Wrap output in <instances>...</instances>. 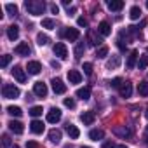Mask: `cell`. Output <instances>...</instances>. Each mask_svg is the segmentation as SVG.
I'll use <instances>...</instances> for the list:
<instances>
[{
	"instance_id": "6da1fadb",
	"label": "cell",
	"mask_w": 148,
	"mask_h": 148,
	"mask_svg": "<svg viewBox=\"0 0 148 148\" xmlns=\"http://www.w3.org/2000/svg\"><path fill=\"white\" fill-rule=\"evenodd\" d=\"M25 7L32 16H40L45 11V2H42V0H26Z\"/></svg>"
},
{
	"instance_id": "7a4b0ae2",
	"label": "cell",
	"mask_w": 148,
	"mask_h": 148,
	"mask_svg": "<svg viewBox=\"0 0 148 148\" xmlns=\"http://www.w3.org/2000/svg\"><path fill=\"white\" fill-rule=\"evenodd\" d=\"M19 89L14 86V84H4V87H2V96L5 98V99H16V98H19Z\"/></svg>"
},
{
	"instance_id": "3957f363",
	"label": "cell",
	"mask_w": 148,
	"mask_h": 148,
	"mask_svg": "<svg viewBox=\"0 0 148 148\" xmlns=\"http://www.w3.org/2000/svg\"><path fill=\"white\" fill-rule=\"evenodd\" d=\"M61 120V110L59 108H51L49 112H47V122L49 124H58Z\"/></svg>"
},
{
	"instance_id": "277c9868",
	"label": "cell",
	"mask_w": 148,
	"mask_h": 148,
	"mask_svg": "<svg viewBox=\"0 0 148 148\" xmlns=\"http://www.w3.org/2000/svg\"><path fill=\"white\" fill-rule=\"evenodd\" d=\"M54 54H56L59 59H66V58H68V49H66V45H64L63 42H58V44L54 45Z\"/></svg>"
},
{
	"instance_id": "5b68a950",
	"label": "cell",
	"mask_w": 148,
	"mask_h": 148,
	"mask_svg": "<svg viewBox=\"0 0 148 148\" xmlns=\"http://www.w3.org/2000/svg\"><path fill=\"white\" fill-rule=\"evenodd\" d=\"M63 35H64V38H66V40H70V42H75V40H79V37H80V32H79L77 28H66V30L63 32Z\"/></svg>"
},
{
	"instance_id": "8992f818",
	"label": "cell",
	"mask_w": 148,
	"mask_h": 148,
	"mask_svg": "<svg viewBox=\"0 0 148 148\" xmlns=\"http://www.w3.org/2000/svg\"><path fill=\"white\" fill-rule=\"evenodd\" d=\"M12 77H14L19 84H25V82H26V73H25V70H23L21 66H14V68H12Z\"/></svg>"
},
{
	"instance_id": "52a82bcc",
	"label": "cell",
	"mask_w": 148,
	"mask_h": 148,
	"mask_svg": "<svg viewBox=\"0 0 148 148\" xmlns=\"http://www.w3.org/2000/svg\"><path fill=\"white\" fill-rule=\"evenodd\" d=\"M51 84H52V91H54L56 94H64V92H66V86L63 84L61 79H52Z\"/></svg>"
},
{
	"instance_id": "ba28073f",
	"label": "cell",
	"mask_w": 148,
	"mask_h": 148,
	"mask_svg": "<svg viewBox=\"0 0 148 148\" xmlns=\"http://www.w3.org/2000/svg\"><path fill=\"white\" fill-rule=\"evenodd\" d=\"M33 92H35L38 98H45V96H47V86H45L44 82H35Z\"/></svg>"
},
{
	"instance_id": "9c48e42d",
	"label": "cell",
	"mask_w": 148,
	"mask_h": 148,
	"mask_svg": "<svg viewBox=\"0 0 148 148\" xmlns=\"http://www.w3.org/2000/svg\"><path fill=\"white\" fill-rule=\"evenodd\" d=\"M28 73L30 75H38V73L42 71V64L38 61H28V66H26Z\"/></svg>"
},
{
	"instance_id": "30bf717a",
	"label": "cell",
	"mask_w": 148,
	"mask_h": 148,
	"mask_svg": "<svg viewBox=\"0 0 148 148\" xmlns=\"http://www.w3.org/2000/svg\"><path fill=\"white\" fill-rule=\"evenodd\" d=\"M68 80L70 84H80L82 82V73L77 70H68Z\"/></svg>"
},
{
	"instance_id": "8fae6325",
	"label": "cell",
	"mask_w": 148,
	"mask_h": 148,
	"mask_svg": "<svg viewBox=\"0 0 148 148\" xmlns=\"http://www.w3.org/2000/svg\"><path fill=\"white\" fill-rule=\"evenodd\" d=\"M14 52L19 54V56H28V54L32 52V49H30V45H28L26 42H21V44H18V45L14 47Z\"/></svg>"
},
{
	"instance_id": "7c38bea8",
	"label": "cell",
	"mask_w": 148,
	"mask_h": 148,
	"mask_svg": "<svg viewBox=\"0 0 148 148\" xmlns=\"http://www.w3.org/2000/svg\"><path fill=\"white\" fill-rule=\"evenodd\" d=\"M98 32H99V35H103V37L112 35V26H110V23H108V21H101L99 26H98Z\"/></svg>"
},
{
	"instance_id": "4fadbf2b",
	"label": "cell",
	"mask_w": 148,
	"mask_h": 148,
	"mask_svg": "<svg viewBox=\"0 0 148 148\" xmlns=\"http://www.w3.org/2000/svg\"><path fill=\"white\" fill-rule=\"evenodd\" d=\"M44 122L42 120H32V124H30V129H32V132L33 134H42L44 132Z\"/></svg>"
},
{
	"instance_id": "5bb4252c",
	"label": "cell",
	"mask_w": 148,
	"mask_h": 148,
	"mask_svg": "<svg viewBox=\"0 0 148 148\" xmlns=\"http://www.w3.org/2000/svg\"><path fill=\"white\" fill-rule=\"evenodd\" d=\"M131 94H132V84L131 82H124L120 86V96L122 98H131Z\"/></svg>"
},
{
	"instance_id": "9a60e30c",
	"label": "cell",
	"mask_w": 148,
	"mask_h": 148,
	"mask_svg": "<svg viewBox=\"0 0 148 148\" xmlns=\"http://www.w3.org/2000/svg\"><path fill=\"white\" fill-rule=\"evenodd\" d=\"M9 129H11L14 134H23V131H25V127H23V124H21L19 120H11V122H9Z\"/></svg>"
},
{
	"instance_id": "2e32d148",
	"label": "cell",
	"mask_w": 148,
	"mask_h": 148,
	"mask_svg": "<svg viewBox=\"0 0 148 148\" xmlns=\"http://www.w3.org/2000/svg\"><path fill=\"white\" fill-rule=\"evenodd\" d=\"M66 132H68V136H70L71 139H77V138L80 136L79 127H77V125H73V124H66Z\"/></svg>"
},
{
	"instance_id": "e0dca14e",
	"label": "cell",
	"mask_w": 148,
	"mask_h": 148,
	"mask_svg": "<svg viewBox=\"0 0 148 148\" xmlns=\"http://www.w3.org/2000/svg\"><path fill=\"white\" fill-rule=\"evenodd\" d=\"M98 33H99V32H98ZM98 33L92 32V30H89V33H87V42H89L91 45H98V44H101V38H99Z\"/></svg>"
},
{
	"instance_id": "ac0fdd59",
	"label": "cell",
	"mask_w": 148,
	"mask_h": 148,
	"mask_svg": "<svg viewBox=\"0 0 148 148\" xmlns=\"http://www.w3.org/2000/svg\"><path fill=\"white\" fill-rule=\"evenodd\" d=\"M136 59H138V51H131V54L127 56L125 68H127V70H132V68H134V64H136Z\"/></svg>"
},
{
	"instance_id": "d6986e66",
	"label": "cell",
	"mask_w": 148,
	"mask_h": 148,
	"mask_svg": "<svg viewBox=\"0 0 148 148\" xmlns=\"http://www.w3.org/2000/svg\"><path fill=\"white\" fill-rule=\"evenodd\" d=\"M7 37H9V40H16V38L19 37V26L11 25V26L7 28Z\"/></svg>"
},
{
	"instance_id": "ffe728a7",
	"label": "cell",
	"mask_w": 148,
	"mask_h": 148,
	"mask_svg": "<svg viewBox=\"0 0 148 148\" xmlns=\"http://www.w3.org/2000/svg\"><path fill=\"white\" fill-rule=\"evenodd\" d=\"M77 98L82 99V101H87V99L91 98V87H82V89H79V91H77Z\"/></svg>"
},
{
	"instance_id": "44dd1931",
	"label": "cell",
	"mask_w": 148,
	"mask_h": 148,
	"mask_svg": "<svg viewBox=\"0 0 148 148\" xmlns=\"http://www.w3.org/2000/svg\"><path fill=\"white\" fill-rule=\"evenodd\" d=\"M94 119H96V117H94L92 112H84V113L80 115V120L84 122V125H91V124L94 122Z\"/></svg>"
},
{
	"instance_id": "7402d4cb",
	"label": "cell",
	"mask_w": 148,
	"mask_h": 148,
	"mask_svg": "<svg viewBox=\"0 0 148 148\" xmlns=\"http://www.w3.org/2000/svg\"><path fill=\"white\" fill-rule=\"evenodd\" d=\"M49 139H51V143H59L61 141V131L59 129H51L49 131Z\"/></svg>"
},
{
	"instance_id": "603a6c76",
	"label": "cell",
	"mask_w": 148,
	"mask_h": 148,
	"mask_svg": "<svg viewBox=\"0 0 148 148\" xmlns=\"http://www.w3.org/2000/svg\"><path fill=\"white\" fill-rule=\"evenodd\" d=\"M113 132H115L117 136H120V138H129V136H131V129L125 127V125H124V127H115Z\"/></svg>"
},
{
	"instance_id": "cb8c5ba5",
	"label": "cell",
	"mask_w": 148,
	"mask_h": 148,
	"mask_svg": "<svg viewBox=\"0 0 148 148\" xmlns=\"http://www.w3.org/2000/svg\"><path fill=\"white\" fill-rule=\"evenodd\" d=\"M89 138H91L92 141H99V139L105 138V132H103L101 129H92V131L89 132Z\"/></svg>"
},
{
	"instance_id": "d4e9b609",
	"label": "cell",
	"mask_w": 148,
	"mask_h": 148,
	"mask_svg": "<svg viewBox=\"0 0 148 148\" xmlns=\"http://www.w3.org/2000/svg\"><path fill=\"white\" fill-rule=\"evenodd\" d=\"M122 7H124L122 0H110V2H108V9L110 11H120Z\"/></svg>"
},
{
	"instance_id": "484cf974",
	"label": "cell",
	"mask_w": 148,
	"mask_h": 148,
	"mask_svg": "<svg viewBox=\"0 0 148 148\" xmlns=\"http://www.w3.org/2000/svg\"><path fill=\"white\" fill-rule=\"evenodd\" d=\"M138 92H139V96H143V98L148 96V82H146V80L139 82V86H138Z\"/></svg>"
},
{
	"instance_id": "4316f807",
	"label": "cell",
	"mask_w": 148,
	"mask_h": 148,
	"mask_svg": "<svg viewBox=\"0 0 148 148\" xmlns=\"http://www.w3.org/2000/svg\"><path fill=\"white\" fill-rule=\"evenodd\" d=\"M106 66L110 68V70H115V68H119L120 66V56H113L108 63H106Z\"/></svg>"
},
{
	"instance_id": "83f0119b",
	"label": "cell",
	"mask_w": 148,
	"mask_h": 148,
	"mask_svg": "<svg viewBox=\"0 0 148 148\" xmlns=\"http://www.w3.org/2000/svg\"><path fill=\"white\" fill-rule=\"evenodd\" d=\"M7 113L12 115V117H21L23 115V110L19 106H7Z\"/></svg>"
},
{
	"instance_id": "f1b7e54d",
	"label": "cell",
	"mask_w": 148,
	"mask_h": 148,
	"mask_svg": "<svg viewBox=\"0 0 148 148\" xmlns=\"http://www.w3.org/2000/svg\"><path fill=\"white\" fill-rule=\"evenodd\" d=\"M129 16H131V19H139V16H141V9H139L138 5L131 7V11H129Z\"/></svg>"
},
{
	"instance_id": "f546056e",
	"label": "cell",
	"mask_w": 148,
	"mask_h": 148,
	"mask_svg": "<svg viewBox=\"0 0 148 148\" xmlns=\"http://www.w3.org/2000/svg\"><path fill=\"white\" fill-rule=\"evenodd\" d=\"M37 44H38L40 47H42V45H47V44H49V37H47L45 33H38V35H37Z\"/></svg>"
},
{
	"instance_id": "4dcf8cb0",
	"label": "cell",
	"mask_w": 148,
	"mask_h": 148,
	"mask_svg": "<svg viewBox=\"0 0 148 148\" xmlns=\"http://www.w3.org/2000/svg\"><path fill=\"white\" fill-rule=\"evenodd\" d=\"M5 11L9 12V16H18V5L16 4H5Z\"/></svg>"
},
{
	"instance_id": "1f68e13d",
	"label": "cell",
	"mask_w": 148,
	"mask_h": 148,
	"mask_svg": "<svg viewBox=\"0 0 148 148\" xmlns=\"http://www.w3.org/2000/svg\"><path fill=\"white\" fill-rule=\"evenodd\" d=\"M42 112H44L42 106H32V108H30V115H32V117H40Z\"/></svg>"
},
{
	"instance_id": "d6a6232c",
	"label": "cell",
	"mask_w": 148,
	"mask_h": 148,
	"mask_svg": "<svg viewBox=\"0 0 148 148\" xmlns=\"http://www.w3.org/2000/svg\"><path fill=\"white\" fill-rule=\"evenodd\" d=\"M84 51H86V45H84V42H79V45L75 47V58H80V56L84 54Z\"/></svg>"
},
{
	"instance_id": "836d02e7",
	"label": "cell",
	"mask_w": 148,
	"mask_h": 148,
	"mask_svg": "<svg viewBox=\"0 0 148 148\" xmlns=\"http://www.w3.org/2000/svg\"><path fill=\"white\" fill-rule=\"evenodd\" d=\"M138 68H139V70H145V68H148V56H141V58H139Z\"/></svg>"
},
{
	"instance_id": "e575fe53",
	"label": "cell",
	"mask_w": 148,
	"mask_h": 148,
	"mask_svg": "<svg viewBox=\"0 0 148 148\" xmlns=\"http://www.w3.org/2000/svg\"><path fill=\"white\" fill-rule=\"evenodd\" d=\"M108 54V47L106 45H103V47H99L98 51H96V58H105Z\"/></svg>"
},
{
	"instance_id": "d590c367",
	"label": "cell",
	"mask_w": 148,
	"mask_h": 148,
	"mask_svg": "<svg viewBox=\"0 0 148 148\" xmlns=\"http://www.w3.org/2000/svg\"><path fill=\"white\" fill-rule=\"evenodd\" d=\"M42 26L47 30H54V21L52 19H42Z\"/></svg>"
},
{
	"instance_id": "8d00e7d4",
	"label": "cell",
	"mask_w": 148,
	"mask_h": 148,
	"mask_svg": "<svg viewBox=\"0 0 148 148\" xmlns=\"http://www.w3.org/2000/svg\"><path fill=\"white\" fill-rule=\"evenodd\" d=\"M9 146H11V136L4 134L2 136V148H9Z\"/></svg>"
},
{
	"instance_id": "74e56055",
	"label": "cell",
	"mask_w": 148,
	"mask_h": 148,
	"mask_svg": "<svg viewBox=\"0 0 148 148\" xmlns=\"http://www.w3.org/2000/svg\"><path fill=\"white\" fill-rule=\"evenodd\" d=\"M11 59H12V58H11L9 54H4V56H2V61H0V66H2V68H5V66L11 63Z\"/></svg>"
},
{
	"instance_id": "f35d334b",
	"label": "cell",
	"mask_w": 148,
	"mask_h": 148,
	"mask_svg": "<svg viewBox=\"0 0 148 148\" xmlns=\"http://www.w3.org/2000/svg\"><path fill=\"white\" fill-rule=\"evenodd\" d=\"M82 70H84L86 75H92V64H91V63H84Z\"/></svg>"
},
{
	"instance_id": "ab89813d",
	"label": "cell",
	"mask_w": 148,
	"mask_h": 148,
	"mask_svg": "<svg viewBox=\"0 0 148 148\" xmlns=\"http://www.w3.org/2000/svg\"><path fill=\"white\" fill-rule=\"evenodd\" d=\"M64 106L66 108H75V99L73 98H64Z\"/></svg>"
},
{
	"instance_id": "60d3db41",
	"label": "cell",
	"mask_w": 148,
	"mask_h": 148,
	"mask_svg": "<svg viewBox=\"0 0 148 148\" xmlns=\"http://www.w3.org/2000/svg\"><path fill=\"white\" fill-rule=\"evenodd\" d=\"M122 84H124V82H122V79H120V77H115V79L110 82V86H112V87H120Z\"/></svg>"
},
{
	"instance_id": "b9f144b4",
	"label": "cell",
	"mask_w": 148,
	"mask_h": 148,
	"mask_svg": "<svg viewBox=\"0 0 148 148\" xmlns=\"http://www.w3.org/2000/svg\"><path fill=\"white\" fill-rule=\"evenodd\" d=\"M77 25H79V26H87V19H86V18H79V19H77Z\"/></svg>"
},
{
	"instance_id": "7bdbcfd3",
	"label": "cell",
	"mask_w": 148,
	"mask_h": 148,
	"mask_svg": "<svg viewBox=\"0 0 148 148\" xmlns=\"http://www.w3.org/2000/svg\"><path fill=\"white\" fill-rule=\"evenodd\" d=\"M101 148H117V146H115V143H113V141H106V143H103V146H101Z\"/></svg>"
},
{
	"instance_id": "ee69618b",
	"label": "cell",
	"mask_w": 148,
	"mask_h": 148,
	"mask_svg": "<svg viewBox=\"0 0 148 148\" xmlns=\"http://www.w3.org/2000/svg\"><path fill=\"white\" fill-rule=\"evenodd\" d=\"M51 11H52V14H58V12H59V7H58L56 4H52V5H51Z\"/></svg>"
},
{
	"instance_id": "f6af8a7d",
	"label": "cell",
	"mask_w": 148,
	"mask_h": 148,
	"mask_svg": "<svg viewBox=\"0 0 148 148\" xmlns=\"http://www.w3.org/2000/svg\"><path fill=\"white\" fill-rule=\"evenodd\" d=\"M26 148H38V145H37L35 141H28V145H26Z\"/></svg>"
},
{
	"instance_id": "bcb514c9",
	"label": "cell",
	"mask_w": 148,
	"mask_h": 148,
	"mask_svg": "<svg viewBox=\"0 0 148 148\" xmlns=\"http://www.w3.org/2000/svg\"><path fill=\"white\" fill-rule=\"evenodd\" d=\"M51 66H52V68H61V64H59L56 59H54V61H51Z\"/></svg>"
},
{
	"instance_id": "7dc6e473",
	"label": "cell",
	"mask_w": 148,
	"mask_h": 148,
	"mask_svg": "<svg viewBox=\"0 0 148 148\" xmlns=\"http://www.w3.org/2000/svg\"><path fill=\"white\" fill-rule=\"evenodd\" d=\"M117 148H127V146H125V145H119Z\"/></svg>"
},
{
	"instance_id": "c3c4849f",
	"label": "cell",
	"mask_w": 148,
	"mask_h": 148,
	"mask_svg": "<svg viewBox=\"0 0 148 148\" xmlns=\"http://www.w3.org/2000/svg\"><path fill=\"white\" fill-rule=\"evenodd\" d=\"M145 117H146V119H148V108H146V112H145Z\"/></svg>"
},
{
	"instance_id": "681fc988",
	"label": "cell",
	"mask_w": 148,
	"mask_h": 148,
	"mask_svg": "<svg viewBox=\"0 0 148 148\" xmlns=\"http://www.w3.org/2000/svg\"><path fill=\"white\" fill-rule=\"evenodd\" d=\"M64 148H73V146H70V145H66V146H64Z\"/></svg>"
},
{
	"instance_id": "f907efd6",
	"label": "cell",
	"mask_w": 148,
	"mask_h": 148,
	"mask_svg": "<svg viewBox=\"0 0 148 148\" xmlns=\"http://www.w3.org/2000/svg\"><path fill=\"white\" fill-rule=\"evenodd\" d=\"M80 148H91V146H80Z\"/></svg>"
},
{
	"instance_id": "816d5d0a",
	"label": "cell",
	"mask_w": 148,
	"mask_h": 148,
	"mask_svg": "<svg viewBox=\"0 0 148 148\" xmlns=\"http://www.w3.org/2000/svg\"><path fill=\"white\" fill-rule=\"evenodd\" d=\"M12 148H19V146H18V145H14V146H12Z\"/></svg>"
},
{
	"instance_id": "f5cc1de1",
	"label": "cell",
	"mask_w": 148,
	"mask_h": 148,
	"mask_svg": "<svg viewBox=\"0 0 148 148\" xmlns=\"http://www.w3.org/2000/svg\"><path fill=\"white\" fill-rule=\"evenodd\" d=\"M146 145H148V136H146Z\"/></svg>"
},
{
	"instance_id": "db71d44e",
	"label": "cell",
	"mask_w": 148,
	"mask_h": 148,
	"mask_svg": "<svg viewBox=\"0 0 148 148\" xmlns=\"http://www.w3.org/2000/svg\"><path fill=\"white\" fill-rule=\"evenodd\" d=\"M146 7H148V2H146Z\"/></svg>"
}]
</instances>
